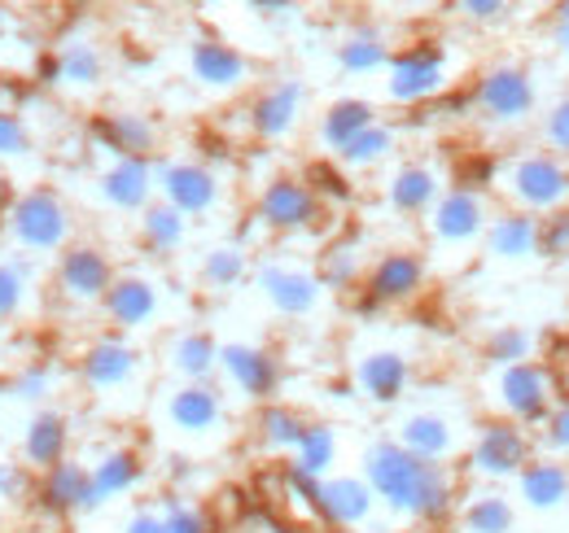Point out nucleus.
Returning <instances> with one entry per match:
<instances>
[{"label":"nucleus","instance_id":"1","mask_svg":"<svg viewBox=\"0 0 569 533\" xmlns=\"http://www.w3.org/2000/svg\"><path fill=\"white\" fill-rule=\"evenodd\" d=\"M359 476L372 485L381 512L417 525H442L460 507V476L451 464H429L421 455L403 451L395 438H377L363 446Z\"/></svg>","mask_w":569,"mask_h":533},{"label":"nucleus","instance_id":"46","mask_svg":"<svg viewBox=\"0 0 569 533\" xmlns=\"http://www.w3.org/2000/svg\"><path fill=\"white\" fill-rule=\"evenodd\" d=\"M539 135H543V149H548V153H557V158H566L569 162V92L566 97H557V101L543 110Z\"/></svg>","mask_w":569,"mask_h":533},{"label":"nucleus","instance_id":"10","mask_svg":"<svg viewBox=\"0 0 569 533\" xmlns=\"http://www.w3.org/2000/svg\"><path fill=\"white\" fill-rule=\"evenodd\" d=\"M429 280V263L421 250H386L381 259H372L363 271V302L359 311H381V306H408L412 298H421Z\"/></svg>","mask_w":569,"mask_h":533},{"label":"nucleus","instance_id":"3","mask_svg":"<svg viewBox=\"0 0 569 533\" xmlns=\"http://www.w3.org/2000/svg\"><path fill=\"white\" fill-rule=\"evenodd\" d=\"M4 232H9V241H13L22 254H31V259L62 254L74 241V214L58 189L36 184V189L13 193L9 210H4Z\"/></svg>","mask_w":569,"mask_h":533},{"label":"nucleus","instance_id":"11","mask_svg":"<svg viewBox=\"0 0 569 533\" xmlns=\"http://www.w3.org/2000/svg\"><path fill=\"white\" fill-rule=\"evenodd\" d=\"M320 210L325 201L311 193V184L302 175H272L259 201H254V223L263 232H277V237H293V232H307L320 223Z\"/></svg>","mask_w":569,"mask_h":533},{"label":"nucleus","instance_id":"20","mask_svg":"<svg viewBox=\"0 0 569 533\" xmlns=\"http://www.w3.org/2000/svg\"><path fill=\"white\" fill-rule=\"evenodd\" d=\"M381 503L372 494V485L359 472H333L320 481V525L342 533L372 530Z\"/></svg>","mask_w":569,"mask_h":533},{"label":"nucleus","instance_id":"17","mask_svg":"<svg viewBox=\"0 0 569 533\" xmlns=\"http://www.w3.org/2000/svg\"><path fill=\"white\" fill-rule=\"evenodd\" d=\"M302 114H307V83L293 79V74H284L277 83L259 88L254 101H250V110H246L250 135L263 140V144H277V140L298 132Z\"/></svg>","mask_w":569,"mask_h":533},{"label":"nucleus","instance_id":"24","mask_svg":"<svg viewBox=\"0 0 569 533\" xmlns=\"http://www.w3.org/2000/svg\"><path fill=\"white\" fill-rule=\"evenodd\" d=\"M356 390L377 406H395L403 402L408 385H412V359L403 350H390V345H377V350H363L356 359Z\"/></svg>","mask_w":569,"mask_h":533},{"label":"nucleus","instance_id":"2","mask_svg":"<svg viewBox=\"0 0 569 533\" xmlns=\"http://www.w3.org/2000/svg\"><path fill=\"white\" fill-rule=\"evenodd\" d=\"M491 189L508 201V210H526V214L543 219V214L569 205V162L548 149L508 153L491 171Z\"/></svg>","mask_w":569,"mask_h":533},{"label":"nucleus","instance_id":"34","mask_svg":"<svg viewBox=\"0 0 569 533\" xmlns=\"http://www.w3.org/2000/svg\"><path fill=\"white\" fill-rule=\"evenodd\" d=\"M137 232H141V245L153 259H171V254H180L184 241H189V219H184L176 205L153 198L141 214H137Z\"/></svg>","mask_w":569,"mask_h":533},{"label":"nucleus","instance_id":"44","mask_svg":"<svg viewBox=\"0 0 569 533\" xmlns=\"http://www.w3.org/2000/svg\"><path fill=\"white\" fill-rule=\"evenodd\" d=\"M162 525L167 533H214L211 516H207V507H198V503H189V499H162Z\"/></svg>","mask_w":569,"mask_h":533},{"label":"nucleus","instance_id":"40","mask_svg":"<svg viewBox=\"0 0 569 533\" xmlns=\"http://www.w3.org/2000/svg\"><path fill=\"white\" fill-rule=\"evenodd\" d=\"M395 149H399V128L386 123V119H377L372 128H363V132L338 153V167H347V171H372V167L390 162Z\"/></svg>","mask_w":569,"mask_h":533},{"label":"nucleus","instance_id":"19","mask_svg":"<svg viewBox=\"0 0 569 533\" xmlns=\"http://www.w3.org/2000/svg\"><path fill=\"white\" fill-rule=\"evenodd\" d=\"M162 415L180 438H214L228 420L223 390L214 381H180L176 390H167Z\"/></svg>","mask_w":569,"mask_h":533},{"label":"nucleus","instance_id":"23","mask_svg":"<svg viewBox=\"0 0 569 533\" xmlns=\"http://www.w3.org/2000/svg\"><path fill=\"white\" fill-rule=\"evenodd\" d=\"M189 74L207 92H241L250 83V58L219 36H198L189 44Z\"/></svg>","mask_w":569,"mask_h":533},{"label":"nucleus","instance_id":"12","mask_svg":"<svg viewBox=\"0 0 569 533\" xmlns=\"http://www.w3.org/2000/svg\"><path fill=\"white\" fill-rule=\"evenodd\" d=\"M119 266L114 259L92 245V241H71L62 254H58V266H53V289L62 302L71 306H101L106 289L114 284Z\"/></svg>","mask_w":569,"mask_h":533},{"label":"nucleus","instance_id":"38","mask_svg":"<svg viewBox=\"0 0 569 533\" xmlns=\"http://www.w3.org/2000/svg\"><path fill=\"white\" fill-rule=\"evenodd\" d=\"M36 293V259L31 254H13L0 259V324H13L27 315Z\"/></svg>","mask_w":569,"mask_h":533},{"label":"nucleus","instance_id":"41","mask_svg":"<svg viewBox=\"0 0 569 533\" xmlns=\"http://www.w3.org/2000/svg\"><path fill=\"white\" fill-rule=\"evenodd\" d=\"M53 62H58V88H79V92H88V88H97V83L106 79V53H101L92 40L67 44Z\"/></svg>","mask_w":569,"mask_h":533},{"label":"nucleus","instance_id":"9","mask_svg":"<svg viewBox=\"0 0 569 533\" xmlns=\"http://www.w3.org/2000/svg\"><path fill=\"white\" fill-rule=\"evenodd\" d=\"M144 354L123 333H106L83 345L79 354V381L97 399H114L141 381Z\"/></svg>","mask_w":569,"mask_h":533},{"label":"nucleus","instance_id":"35","mask_svg":"<svg viewBox=\"0 0 569 533\" xmlns=\"http://www.w3.org/2000/svg\"><path fill=\"white\" fill-rule=\"evenodd\" d=\"M460 533H512L517 530V507L503 490H478L456 507Z\"/></svg>","mask_w":569,"mask_h":533},{"label":"nucleus","instance_id":"13","mask_svg":"<svg viewBox=\"0 0 569 533\" xmlns=\"http://www.w3.org/2000/svg\"><path fill=\"white\" fill-rule=\"evenodd\" d=\"M219 376L228 390L250 402H272L284 381L281 354L259 341H223L219 345Z\"/></svg>","mask_w":569,"mask_h":533},{"label":"nucleus","instance_id":"16","mask_svg":"<svg viewBox=\"0 0 569 533\" xmlns=\"http://www.w3.org/2000/svg\"><path fill=\"white\" fill-rule=\"evenodd\" d=\"M97 311L106 315V324H110L114 333H123V336L141 333V329H149V324L162 315V289H158V280L144 275V271H119Z\"/></svg>","mask_w":569,"mask_h":533},{"label":"nucleus","instance_id":"54","mask_svg":"<svg viewBox=\"0 0 569 533\" xmlns=\"http://www.w3.org/2000/svg\"><path fill=\"white\" fill-rule=\"evenodd\" d=\"M552 44H557V53L569 62V22H552Z\"/></svg>","mask_w":569,"mask_h":533},{"label":"nucleus","instance_id":"45","mask_svg":"<svg viewBox=\"0 0 569 533\" xmlns=\"http://www.w3.org/2000/svg\"><path fill=\"white\" fill-rule=\"evenodd\" d=\"M535 442L552 455V460H566L569 464V399H561L535 429Z\"/></svg>","mask_w":569,"mask_h":533},{"label":"nucleus","instance_id":"42","mask_svg":"<svg viewBox=\"0 0 569 533\" xmlns=\"http://www.w3.org/2000/svg\"><path fill=\"white\" fill-rule=\"evenodd\" d=\"M363 250H359L356 241L347 237V241H333V245H325V254H320V266H316V275H320V284L325 289H338V293H347V289H359L363 284Z\"/></svg>","mask_w":569,"mask_h":533},{"label":"nucleus","instance_id":"53","mask_svg":"<svg viewBox=\"0 0 569 533\" xmlns=\"http://www.w3.org/2000/svg\"><path fill=\"white\" fill-rule=\"evenodd\" d=\"M119 533H167V525H162V512H158V507H137V512L123 521Z\"/></svg>","mask_w":569,"mask_h":533},{"label":"nucleus","instance_id":"58","mask_svg":"<svg viewBox=\"0 0 569 533\" xmlns=\"http://www.w3.org/2000/svg\"><path fill=\"white\" fill-rule=\"evenodd\" d=\"M9 36V13H4V4H0V40Z\"/></svg>","mask_w":569,"mask_h":533},{"label":"nucleus","instance_id":"30","mask_svg":"<svg viewBox=\"0 0 569 533\" xmlns=\"http://www.w3.org/2000/svg\"><path fill=\"white\" fill-rule=\"evenodd\" d=\"M517 485V499L521 507L530 512H561L569 507V464L566 460H552V455H535L530 464L521 467V476L512 481Z\"/></svg>","mask_w":569,"mask_h":533},{"label":"nucleus","instance_id":"28","mask_svg":"<svg viewBox=\"0 0 569 533\" xmlns=\"http://www.w3.org/2000/svg\"><path fill=\"white\" fill-rule=\"evenodd\" d=\"M44 516H83L88 507V464L83 460H62V464L36 472V494Z\"/></svg>","mask_w":569,"mask_h":533},{"label":"nucleus","instance_id":"22","mask_svg":"<svg viewBox=\"0 0 569 533\" xmlns=\"http://www.w3.org/2000/svg\"><path fill=\"white\" fill-rule=\"evenodd\" d=\"M92 140L110 153V158H158V123L141 110H101L88 123Z\"/></svg>","mask_w":569,"mask_h":533},{"label":"nucleus","instance_id":"31","mask_svg":"<svg viewBox=\"0 0 569 533\" xmlns=\"http://www.w3.org/2000/svg\"><path fill=\"white\" fill-rule=\"evenodd\" d=\"M162 363L176 381H214L219 376V341L207 329H180L162 345Z\"/></svg>","mask_w":569,"mask_h":533},{"label":"nucleus","instance_id":"51","mask_svg":"<svg viewBox=\"0 0 569 533\" xmlns=\"http://www.w3.org/2000/svg\"><path fill=\"white\" fill-rule=\"evenodd\" d=\"M36 494V467L27 464H0V499L22 503Z\"/></svg>","mask_w":569,"mask_h":533},{"label":"nucleus","instance_id":"18","mask_svg":"<svg viewBox=\"0 0 569 533\" xmlns=\"http://www.w3.org/2000/svg\"><path fill=\"white\" fill-rule=\"evenodd\" d=\"M395 442L429 464H451L465 451V429L456 415H447L438 406H417L395 424Z\"/></svg>","mask_w":569,"mask_h":533},{"label":"nucleus","instance_id":"59","mask_svg":"<svg viewBox=\"0 0 569 533\" xmlns=\"http://www.w3.org/2000/svg\"><path fill=\"white\" fill-rule=\"evenodd\" d=\"M198 4H223V0H198Z\"/></svg>","mask_w":569,"mask_h":533},{"label":"nucleus","instance_id":"29","mask_svg":"<svg viewBox=\"0 0 569 533\" xmlns=\"http://www.w3.org/2000/svg\"><path fill=\"white\" fill-rule=\"evenodd\" d=\"M22 460L36 472L71 460V415L58 406H40L22 429Z\"/></svg>","mask_w":569,"mask_h":533},{"label":"nucleus","instance_id":"33","mask_svg":"<svg viewBox=\"0 0 569 533\" xmlns=\"http://www.w3.org/2000/svg\"><path fill=\"white\" fill-rule=\"evenodd\" d=\"M307 424H311V420H307L298 406H289V402H277V399L259 402V415H254V442H259L263 455L289 460L293 446L302 442Z\"/></svg>","mask_w":569,"mask_h":533},{"label":"nucleus","instance_id":"36","mask_svg":"<svg viewBox=\"0 0 569 533\" xmlns=\"http://www.w3.org/2000/svg\"><path fill=\"white\" fill-rule=\"evenodd\" d=\"M338 455H342V442H338V429L333 424H325V420H311L307 424V433H302V442L293 446V455L284 460V464H293L298 472H307V476H333V467H338Z\"/></svg>","mask_w":569,"mask_h":533},{"label":"nucleus","instance_id":"26","mask_svg":"<svg viewBox=\"0 0 569 533\" xmlns=\"http://www.w3.org/2000/svg\"><path fill=\"white\" fill-rule=\"evenodd\" d=\"M442 193H447L442 171L433 162H421V158L399 162L390 171V180H386V205L395 214H403V219H426L429 210H433V201L442 198Z\"/></svg>","mask_w":569,"mask_h":533},{"label":"nucleus","instance_id":"43","mask_svg":"<svg viewBox=\"0 0 569 533\" xmlns=\"http://www.w3.org/2000/svg\"><path fill=\"white\" fill-rule=\"evenodd\" d=\"M535 345H539V336L530 333V329H521V324H499V329H491L487 341H482V354H487L491 368H512V363L535 359Z\"/></svg>","mask_w":569,"mask_h":533},{"label":"nucleus","instance_id":"55","mask_svg":"<svg viewBox=\"0 0 569 533\" xmlns=\"http://www.w3.org/2000/svg\"><path fill=\"white\" fill-rule=\"evenodd\" d=\"M250 9H259V13H284L293 0H246Z\"/></svg>","mask_w":569,"mask_h":533},{"label":"nucleus","instance_id":"8","mask_svg":"<svg viewBox=\"0 0 569 533\" xmlns=\"http://www.w3.org/2000/svg\"><path fill=\"white\" fill-rule=\"evenodd\" d=\"M491 214H496V210H491V201H487V189L451 184L426 214L429 241L442 245V250H469V245L482 241Z\"/></svg>","mask_w":569,"mask_h":533},{"label":"nucleus","instance_id":"21","mask_svg":"<svg viewBox=\"0 0 569 533\" xmlns=\"http://www.w3.org/2000/svg\"><path fill=\"white\" fill-rule=\"evenodd\" d=\"M97 198L119 214H141L158 198V158H110L97 175Z\"/></svg>","mask_w":569,"mask_h":533},{"label":"nucleus","instance_id":"39","mask_svg":"<svg viewBox=\"0 0 569 533\" xmlns=\"http://www.w3.org/2000/svg\"><path fill=\"white\" fill-rule=\"evenodd\" d=\"M250 250L241 245V241H223V245H211L207 254H202V266H198V275H202V284L211 289V293H228V289H237L241 280H250Z\"/></svg>","mask_w":569,"mask_h":533},{"label":"nucleus","instance_id":"25","mask_svg":"<svg viewBox=\"0 0 569 533\" xmlns=\"http://www.w3.org/2000/svg\"><path fill=\"white\" fill-rule=\"evenodd\" d=\"M141 481H144V460L132 446H110V451H101V455L88 464V507H83V516H92V512H101L106 503L132 494Z\"/></svg>","mask_w":569,"mask_h":533},{"label":"nucleus","instance_id":"48","mask_svg":"<svg viewBox=\"0 0 569 533\" xmlns=\"http://www.w3.org/2000/svg\"><path fill=\"white\" fill-rule=\"evenodd\" d=\"M31 153V128L22 110L0 105V158H27Z\"/></svg>","mask_w":569,"mask_h":533},{"label":"nucleus","instance_id":"6","mask_svg":"<svg viewBox=\"0 0 569 533\" xmlns=\"http://www.w3.org/2000/svg\"><path fill=\"white\" fill-rule=\"evenodd\" d=\"M491 402H496V415H503V420L539 429V420L561 402L557 368H548L539 359H526V363H512V368H496Z\"/></svg>","mask_w":569,"mask_h":533},{"label":"nucleus","instance_id":"4","mask_svg":"<svg viewBox=\"0 0 569 533\" xmlns=\"http://www.w3.org/2000/svg\"><path fill=\"white\" fill-rule=\"evenodd\" d=\"M535 455H539V442H535V433L526 424H512L503 415H491V420H482L473 429V438L465 446V467L478 481L503 485V481H517L521 467L530 464Z\"/></svg>","mask_w":569,"mask_h":533},{"label":"nucleus","instance_id":"5","mask_svg":"<svg viewBox=\"0 0 569 533\" xmlns=\"http://www.w3.org/2000/svg\"><path fill=\"white\" fill-rule=\"evenodd\" d=\"M447 88H451V67H447V49L438 40H412L408 49L390 53L386 101H395L403 110H421V105H433Z\"/></svg>","mask_w":569,"mask_h":533},{"label":"nucleus","instance_id":"27","mask_svg":"<svg viewBox=\"0 0 569 533\" xmlns=\"http://www.w3.org/2000/svg\"><path fill=\"white\" fill-rule=\"evenodd\" d=\"M482 250L496 263H530L539 259V214L526 210H496L487 232H482Z\"/></svg>","mask_w":569,"mask_h":533},{"label":"nucleus","instance_id":"37","mask_svg":"<svg viewBox=\"0 0 569 533\" xmlns=\"http://www.w3.org/2000/svg\"><path fill=\"white\" fill-rule=\"evenodd\" d=\"M390 40H386V31L381 27H372V22H363L356 27L342 44H338V67L347 70V74H377V70L390 67Z\"/></svg>","mask_w":569,"mask_h":533},{"label":"nucleus","instance_id":"56","mask_svg":"<svg viewBox=\"0 0 569 533\" xmlns=\"http://www.w3.org/2000/svg\"><path fill=\"white\" fill-rule=\"evenodd\" d=\"M9 201H13V184L0 175V228H4V210H9Z\"/></svg>","mask_w":569,"mask_h":533},{"label":"nucleus","instance_id":"49","mask_svg":"<svg viewBox=\"0 0 569 533\" xmlns=\"http://www.w3.org/2000/svg\"><path fill=\"white\" fill-rule=\"evenodd\" d=\"M9 390H13V399H22V402H44L49 390H53L49 363H27V368H18L13 381H9Z\"/></svg>","mask_w":569,"mask_h":533},{"label":"nucleus","instance_id":"15","mask_svg":"<svg viewBox=\"0 0 569 533\" xmlns=\"http://www.w3.org/2000/svg\"><path fill=\"white\" fill-rule=\"evenodd\" d=\"M158 198L184 219H202L223 201V184L198 158H158Z\"/></svg>","mask_w":569,"mask_h":533},{"label":"nucleus","instance_id":"32","mask_svg":"<svg viewBox=\"0 0 569 533\" xmlns=\"http://www.w3.org/2000/svg\"><path fill=\"white\" fill-rule=\"evenodd\" d=\"M377 119H381V114H377V105H372L368 97H338V101L325 105V114H320V123H316V140H320L325 153L338 158V153H342L363 128H372Z\"/></svg>","mask_w":569,"mask_h":533},{"label":"nucleus","instance_id":"52","mask_svg":"<svg viewBox=\"0 0 569 533\" xmlns=\"http://www.w3.org/2000/svg\"><path fill=\"white\" fill-rule=\"evenodd\" d=\"M508 4H512V0H456V9H460L469 22H478V27L499 22V18L508 13Z\"/></svg>","mask_w":569,"mask_h":533},{"label":"nucleus","instance_id":"47","mask_svg":"<svg viewBox=\"0 0 569 533\" xmlns=\"http://www.w3.org/2000/svg\"><path fill=\"white\" fill-rule=\"evenodd\" d=\"M539 259H566L569 263V205L539 219Z\"/></svg>","mask_w":569,"mask_h":533},{"label":"nucleus","instance_id":"57","mask_svg":"<svg viewBox=\"0 0 569 533\" xmlns=\"http://www.w3.org/2000/svg\"><path fill=\"white\" fill-rule=\"evenodd\" d=\"M552 22H569V0H557V9H552Z\"/></svg>","mask_w":569,"mask_h":533},{"label":"nucleus","instance_id":"50","mask_svg":"<svg viewBox=\"0 0 569 533\" xmlns=\"http://www.w3.org/2000/svg\"><path fill=\"white\" fill-rule=\"evenodd\" d=\"M307 184H311V193L320 201H351L356 198V189H351V180L342 175V167H311L307 175H302Z\"/></svg>","mask_w":569,"mask_h":533},{"label":"nucleus","instance_id":"7","mask_svg":"<svg viewBox=\"0 0 569 533\" xmlns=\"http://www.w3.org/2000/svg\"><path fill=\"white\" fill-rule=\"evenodd\" d=\"M469 101H473V114L491 128H526L539 110V88L530 79V70L517 67V62H496L487 67L473 88H469Z\"/></svg>","mask_w":569,"mask_h":533},{"label":"nucleus","instance_id":"14","mask_svg":"<svg viewBox=\"0 0 569 533\" xmlns=\"http://www.w3.org/2000/svg\"><path fill=\"white\" fill-rule=\"evenodd\" d=\"M250 280H254V289L263 293V302H268L277 315H284V320H307V315H316V306H320V298H325V284H320V275H316L311 266L281 263V259L254 263Z\"/></svg>","mask_w":569,"mask_h":533}]
</instances>
